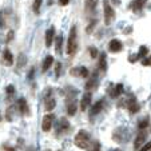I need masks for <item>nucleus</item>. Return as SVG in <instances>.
Here are the masks:
<instances>
[{
	"label": "nucleus",
	"mask_w": 151,
	"mask_h": 151,
	"mask_svg": "<svg viewBox=\"0 0 151 151\" xmlns=\"http://www.w3.org/2000/svg\"><path fill=\"white\" fill-rule=\"evenodd\" d=\"M90 151H100V143L99 142H95L94 146L91 147V150Z\"/></svg>",
	"instance_id": "nucleus-31"
},
{
	"label": "nucleus",
	"mask_w": 151,
	"mask_h": 151,
	"mask_svg": "<svg viewBox=\"0 0 151 151\" xmlns=\"http://www.w3.org/2000/svg\"><path fill=\"white\" fill-rule=\"evenodd\" d=\"M148 123H150V118H148V116H146L145 119H142L139 123H138V127H139L140 130H145V128L148 126Z\"/></svg>",
	"instance_id": "nucleus-22"
},
{
	"label": "nucleus",
	"mask_w": 151,
	"mask_h": 151,
	"mask_svg": "<svg viewBox=\"0 0 151 151\" xmlns=\"http://www.w3.org/2000/svg\"><path fill=\"white\" fill-rule=\"evenodd\" d=\"M111 151H122V150H119V148H115V150H111Z\"/></svg>",
	"instance_id": "nucleus-38"
},
{
	"label": "nucleus",
	"mask_w": 151,
	"mask_h": 151,
	"mask_svg": "<svg viewBox=\"0 0 151 151\" xmlns=\"http://www.w3.org/2000/svg\"><path fill=\"white\" fill-rule=\"evenodd\" d=\"M122 48H123V44H122V42H120L119 39H112V40H110V43H109V50H110L111 52H114V54H118V52L122 51Z\"/></svg>",
	"instance_id": "nucleus-6"
},
{
	"label": "nucleus",
	"mask_w": 151,
	"mask_h": 151,
	"mask_svg": "<svg viewBox=\"0 0 151 151\" xmlns=\"http://www.w3.org/2000/svg\"><path fill=\"white\" fill-rule=\"evenodd\" d=\"M24 60H26V56H24L23 54H22V55H19V68H20V67H22V66H23V64H24Z\"/></svg>",
	"instance_id": "nucleus-32"
},
{
	"label": "nucleus",
	"mask_w": 151,
	"mask_h": 151,
	"mask_svg": "<svg viewBox=\"0 0 151 151\" xmlns=\"http://www.w3.org/2000/svg\"><path fill=\"white\" fill-rule=\"evenodd\" d=\"M91 99H92V95L90 91H87L82 96V100H80V110L82 111H86L88 109V106H91Z\"/></svg>",
	"instance_id": "nucleus-5"
},
{
	"label": "nucleus",
	"mask_w": 151,
	"mask_h": 151,
	"mask_svg": "<svg viewBox=\"0 0 151 151\" xmlns=\"http://www.w3.org/2000/svg\"><path fill=\"white\" fill-rule=\"evenodd\" d=\"M103 106H104V102H103V100H98L95 104L91 106V111H90V115H98L103 110Z\"/></svg>",
	"instance_id": "nucleus-12"
},
{
	"label": "nucleus",
	"mask_w": 151,
	"mask_h": 151,
	"mask_svg": "<svg viewBox=\"0 0 151 151\" xmlns=\"http://www.w3.org/2000/svg\"><path fill=\"white\" fill-rule=\"evenodd\" d=\"M17 109H19L22 115L28 114V106H27V100L24 99V98H20V99L17 100Z\"/></svg>",
	"instance_id": "nucleus-11"
},
{
	"label": "nucleus",
	"mask_w": 151,
	"mask_h": 151,
	"mask_svg": "<svg viewBox=\"0 0 151 151\" xmlns=\"http://www.w3.org/2000/svg\"><path fill=\"white\" fill-rule=\"evenodd\" d=\"M3 60L7 67H11L12 64H14V55L11 54V51H9L8 48H6L3 51Z\"/></svg>",
	"instance_id": "nucleus-10"
},
{
	"label": "nucleus",
	"mask_w": 151,
	"mask_h": 151,
	"mask_svg": "<svg viewBox=\"0 0 151 151\" xmlns=\"http://www.w3.org/2000/svg\"><path fill=\"white\" fill-rule=\"evenodd\" d=\"M60 70H62V64H60V63H58V64H56V68H55L56 76H59V75H60Z\"/></svg>",
	"instance_id": "nucleus-33"
},
{
	"label": "nucleus",
	"mask_w": 151,
	"mask_h": 151,
	"mask_svg": "<svg viewBox=\"0 0 151 151\" xmlns=\"http://www.w3.org/2000/svg\"><path fill=\"white\" fill-rule=\"evenodd\" d=\"M14 94H15V87L14 86H8V87H7V95L11 98Z\"/></svg>",
	"instance_id": "nucleus-28"
},
{
	"label": "nucleus",
	"mask_w": 151,
	"mask_h": 151,
	"mask_svg": "<svg viewBox=\"0 0 151 151\" xmlns=\"http://www.w3.org/2000/svg\"><path fill=\"white\" fill-rule=\"evenodd\" d=\"M12 39H14V32H12V31H9V32H8V36H7V40H6V42H8V43H9Z\"/></svg>",
	"instance_id": "nucleus-34"
},
{
	"label": "nucleus",
	"mask_w": 151,
	"mask_h": 151,
	"mask_svg": "<svg viewBox=\"0 0 151 151\" xmlns=\"http://www.w3.org/2000/svg\"><path fill=\"white\" fill-rule=\"evenodd\" d=\"M146 3H147V0H134V1L131 3V9L134 12L142 11V8L145 7Z\"/></svg>",
	"instance_id": "nucleus-13"
},
{
	"label": "nucleus",
	"mask_w": 151,
	"mask_h": 151,
	"mask_svg": "<svg viewBox=\"0 0 151 151\" xmlns=\"http://www.w3.org/2000/svg\"><path fill=\"white\" fill-rule=\"evenodd\" d=\"M138 55H139L140 59H143L145 56H147V55H148V47H147V46H140Z\"/></svg>",
	"instance_id": "nucleus-21"
},
{
	"label": "nucleus",
	"mask_w": 151,
	"mask_h": 151,
	"mask_svg": "<svg viewBox=\"0 0 151 151\" xmlns=\"http://www.w3.org/2000/svg\"><path fill=\"white\" fill-rule=\"evenodd\" d=\"M0 120H1V116H0Z\"/></svg>",
	"instance_id": "nucleus-39"
},
{
	"label": "nucleus",
	"mask_w": 151,
	"mask_h": 151,
	"mask_svg": "<svg viewBox=\"0 0 151 151\" xmlns=\"http://www.w3.org/2000/svg\"><path fill=\"white\" fill-rule=\"evenodd\" d=\"M88 51H90V55H91V58H94V59H95V58L98 56V50H96V47H94V46L90 47Z\"/></svg>",
	"instance_id": "nucleus-26"
},
{
	"label": "nucleus",
	"mask_w": 151,
	"mask_h": 151,
	"mask_svg": "<svg viewBox=\"0 0 151 151\" xmlns=\"http://www.w3.org/2000/svg\"><path fill=\"white\" fill-rule=\"evenodd\" d=\"M138 59H140L138 54L137 55H130V56H128V62H130V63H135Z\"/></svg>",
	"instance_id": "nucleus-30"
},
{
	"label": "nucleus",
	"mask_w": 151,
	"mask_h": 151,
	"mask_svg": "<svg viewBox=\"0 0 151 151\" xmlns=\"http://www.w3.org/2000/svg\"><path fill=\"white\" fill-rule=\"evenodd\" d=\"M88 74H90V71L86 68L84 66L80 67V78H87V76H88Z\"/></svg>",
	"instance_id": "nucleus-25"
},
{
	"label": "nucleus",
	"mask_w": 151,
	"mask_h": 151,
	"mask_svg": "<svg viewBox=\"0 0 151 151\" xmlns=\"http://www.w3.org/2000/svg\"><path fill=\"white\" fill-rule=\"evenodd\" d=\"M55 39V27H50L46 31V47H51Z\"/></svg>",
	"instance_id": "nucleus-8"
},
{
	"label": "nucleus",
	"mask_w": 151,
	"mask_h": 151,
	"mask_svg": "<svg viewBox=\"0 0 151 151\" xmlns=\"http://www.w3.org/2000/svg\"><path fill=\"white\" fill-rule=\"evenodd\" d=\"M43 0H34V6H32V9H34L35 14H39L40 11V6H42Z\"/></svg>",
	"instance_id": "nucleus-23"
},
{
	"label": "nucleus",
	"mask_w": 151,
	"mask_h": 151,
	"mask_svg": "<svg viewBox=\"0 0 151 151\" xmlns=\"http://www.w3.org/2000/svg\"><path fill=\"white\" fill-rule=\"evenodd\" d=\"M96 83H98L96 75H94V78H91L88 82L86 83V90H87V91H90V90H94L95 87H96Z\"/></svg>",
	"instance_id": "nucleus-19"
},
{
	"label": "nucleus",
	"mask_w": 151,
	"mask_h": 151,
	"mask_svg": "<svg viewBox=\"0 0 151 151\" xmlns=\"http://www.w3.org/2000/svg\"><path fill=\"white\" fill-rule=\"evenodd\" d=\"M55 106H56V100L54 98H48L46 100V110L47 111H52L55 109Z\"/></svg>",
	"instance_id": "nucleus-20"
},
{
	"label": "nucleus",
	"mask_w": 151,
	"mask_h": 151,
	"mask_svg": "<svg viewBox=\"0 0 151 151\" xmlns=\"http://www.w3.org/2000/svg\"><path fill=\"white\" fill-rule=\"evenodd\" d=\"M67 130H70V123L66 118H62V119L58 122V134H63V132H66Z\"/></svg>",
	"instance_id": "nucleus-9"
},
{
	"label": "nucleus",
	"mask_w": 151,
	"mask_h": 151,
	"mask_svg": "<svg viewBox=\"0 0 151 151\" xmlns=\"http://www.w3.org/2000/svg\"><path fill=\"white\" fill-rule=\"evenodd\" d=\"M62 42H63V37L62 35H59V36L56 37V52L59 54L60 50H62Z\"/></svg>",
	"instance_id": "nucleus-24"
},
{
	"label": "nucleus",
	"mask_w": 151,
	"mask_h": 151,
	"mask_svg": "<svg viewBox=\"0 0 151 151\" xmlns=\"http://www.w3.org/2000/svg\"><path fill=\"white\" fill-rule=\"evenodd\" d=\"M98 6V0H87L86 1V12L90 14V12H95Z\"/></svg>",
	"instance_id": "nucleus-15"
},
{
	"label": "nucleus",
	"mask_w": 151,
	"mask_h": 151,
	"mask_svg": "<svg viewBox=\"0 0 151 151\" xmlns=\"http://www.w3.org/2000/svg\"><path fill=\"white\" fill-rule=\"evenodd\" d=\"M114 3H115V4H116V6H118V4H119V0H114Z\"/></svg>",
	"instance_id": "nucleus-37"
},
{
	"label": "nucleus",
	"mask_w": 151,
	"mask_h": 151,
	"mask_svg": "<svg viewBox=\"0 0 151 151\" xmlns=\"http://www.w3.org/2000/svg\"><path fill=\"white\" fill-rule=\"evenodd\" d=\"M122 94H123V84L122 83H118V84L114 87V90H111V94L110 95H111L112 98H118Z\"/></svg>",
	"instance_id": "nucleus-16"
},
{
	"label": "nucleus",
	"mask_w": 151,
	"mask_h": 151,
	"mask_svg": "<svg viewBox=\"0 0 151 151\" xmlns=\"http://www.w3.org/2000/svg\"><path fill=\"white\" fill-rule=\"evenodd\" d=\"M99 70L102 72L107 71V55H106L104 52H102L100 58H99Z\"/></svg>",
	"instance_id": "nucleus-14"
},
{
	"label": "nucleus",
	"mask_w": 151,
	"mask_h": 151,
	"mask_svg": "<svg viewBox=\"0 0 151 151\" xmlns=\"http://www.w3.org/2000/svg\"><path fill=\"white\" fill-rule=\"evenodd\" d=\"M52 63H54V56H52V55H48V56H46L44 62H43V71H44V72L48 71V68L52 66Z\"/></svg>",
	"instance_id": "nucleus-17"
},
{
	"label": "nucleus",
	"mask_w": 151,
	"mask_h": 151,
	"mask_svg": "<svg viewBox=\"0 0 151 151\" xmlns=\"http://www.w3.org/2000/svg\"><path fill=\"white\" fill-rule=\"evenodd\" d=\"M54 119H55V115L48 112L47 115H44L43 118V122H42V130L44 132H48L52 128V123H54Z\"/></svg>",
	"instance_id": "nucleus-4"
},
{
	"label": "nucleus",
	"mask_w": 151,
	"mask_h": 151,
	"mask_svg": "<svg viewBox=\"0 0 151 151\" xmlns=\"http://www.w3.org/2000/svg\"><path fill=\"white\" fill-rule=\"evenodd\" d=\"M78 51V29L76 26H72L71 31H70L68 42H67V54L74 55Z\"/></svg>",
	"instance_id": "nucleus-1"
},
{
	"label": "nucleus",
	"mask_w": 151,
	"mask_h": 151,
	"mask_svg": "<svg viewBox=\"0 0 151 151\" xmlns=\"http://www.w3.org/2000/svg\"><path fill=\"white\" fill-rule=\"evenodd\" d=\"M103 11H104V24L106 26H110L115 19V11L110 6L109 0H103Z\"/></svg>",
	"instance_id": "nucleus-3"
},
{
	"label": "nucleus",
	"mask_w": 151,
	"mask_h": 151,
	"mask_svg": "<svg viewBox=\"0 0 151 151\" xmlns=\"http://www.w3.org/2000/svg\"><path fill=\"white\" fill-rule=\"evenodd\" d=\"M146 137H147V134H146V131H143V130L137 135L135 142H134V148L135 150H139V148L142 147L143 143H145V140H146Z\"/></svg>",
	"instance_id": "nucleus-7"
},
{
	"label": "nucleus",
	"mask_w": 151,
	"mask_h": 151,
	"mask_svg": "<svg viewBox=\"0 0 151 151\" xmlns=\"http://www.w3.org/2000/svg\"><path fill=\"white\" fill-rule=\"evenodd\" d=\"M151 150V140L150 142H147L146 145H143L142 147L139 148V151H150Z\"/></svg>",
	"instance_id": "nucleus-27"
},
{
	"label": "nucleus",
	"mask_w": 151,
	"mask_h": 151,
	"mask_svg": "<svg viewBox=\"0 0 151 151\" xmlns=\"http://www.w3.org/2000/svg\"><path fill=\"white\" fill-rule=\"evenodd\" d=\"M74 143L76 147L79 148H88L90 147V134L86 130H80L78 131V134L75 135V139H74Z\"/></svg>",
	"instance_id": "nucleus-2"
},
{
	"label": "nucleus",
	"mask_w": 151,
	"mask_h": 151,
	"mask_svg": "<svg viewBox=\"0 0 151 151\" xmlns=\"http://www.w3.org/2000/svg\"><path fill=\"white\" fill-rule=\"evenodd\" d=\"M70 3V0H59V4L60 6H67Z\"/></svg>",
	"instance_id": "nucleus-35"
},
{
	"label": "nucleus",
	"mask_w": 151,
	"mask_h": 151,
	"mask_svg": "<svg viewBox=\"0 0 151 151\" xmlns=\"http://www.w3.org/2000/svg\"><path fill=\"white\" fill-rule=\"evenodd\" d=\"M76 109H78L76 100H72V102L68 104V107H67V112H68L70 116H74V115L76 114Z\"/></svg>",
	"instance_id": "nucleus-18"
},
{
	"label": "nucleus",
	"mask_w": 151,
	"mask_h": 151,
	"mask_svg": "<svg viewBox=\"0 0 151 151\" xmlns=\"http://www.w3.org/2000/svg\"><path fill=\"white\" fill-rule=\"evenodd\" d=\"M142 64H143V66H146V67L151 66V56L150 58H143V59H142Z\"/></svg>",
	"instance_id": "nucleus-29"
},
{
	"label": "nucleus",
	"mask_w": 151,
	"mask_h": 151,
	"mask_svg": "<svg viewBox=\"0 0 151 151\" xmlns=\"http://www.w3.org/2000/svg\"><path fill=\"white\" fill-rule=\"evenodd\" d=\"M34 74H35V68H31V70H29V74H28L29 79H32V78H34Z\"/></svg>",
	"instance_id": "nucleus-36"
}]
</instances>
